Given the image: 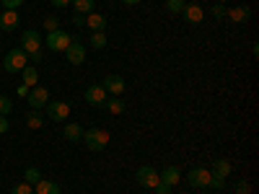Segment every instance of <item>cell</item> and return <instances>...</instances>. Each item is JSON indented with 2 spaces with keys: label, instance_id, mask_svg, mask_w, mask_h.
I'll return each instance as SVG.
<instances>
[{
  "label": "cell",
  "instance_id": "6da1fadb",
  "mask_svg": "<svg viewBox=\"0 0 259 194\" xmlns=\"http://www.w3.org/2000/svg\"><path fill=\"white\" fill-rule=\"evenodd\" d=\"M21 50H24L29 55V60H34L36 65L41 62V36L36 31H24L21 34Z\"/></svg>",
  "mask_w": 259,
  "mask_h": 194
},
{
  "label": "cell",
  "instance_id": "7a4b0ae2",
  "mask_svg": "<svg viewBox=\"0 0 259 194\" xmlns=\"http://www.w3.org/2000/svg\"><path fill=\"white\" fill-rule=\"evenodd\" d=\"M29 65V55L24 52V50H11L6 57H3V70L6 73H11V75H16V73H21Z\"/></svg>",
  "mask_w": 259,
  "mask_h": 194
},
{
  "label": "cell",
  "instance_id": "3957f363",
  "mask_svg": "<svg viewBox=\"0 0 259 194\" xmlns=\"http://www.w3.org/2000/svg\"><path fill=\"white\" fill-rule=\"evenodd\" d=\"M83 142H85L89 150L99 153V150H104L106 145H109V132H106V129H99V127L85 129V132H83Z\"/></svg>",
  "mask_w": 259,
  "mask_h": 194
},
{
  "label": "cell",
  "instance_id": "277c9868",
  "mask_svg": "<svg viewBox=\"0 0 259 194\" xmlns=\"http://www.w3.org/2000/svg\"><path fill=\"white\" fill-rule=\"evenodd\" d=\"M70 41H73V36H70L68 31H62V29L47 31V36H45V44H47L52 52H65V50L70 47Z\"/></svg>",
  "mask_w": 259,
  "mask_h": 194
},
{
  "label": "cell",
  "instance_id": "5b68a950",
  "mask_svg": "<svg viewBox=\"0 0 259 194\" xmlns=\"http://www.w3.org/2000/svg\"><path fill=\"white\" fill-rule=\"evenodd\" d=\"M210 179H212V174H210V168H205V166H194V168H189V174H187V184L194 186V189H207Z\"/></svg>",
  "mask_w": 259,
  "mask_h": 194
},
{
  "label": "cell",
  "instance_id": "8992f818",
  "mask_svg": "<svg viewBox=\"0 0 259 194\" xmlns=\"http://www.w3.org/2000/svg\"><path fill=\"white\" fill-rule=\"evenodd\" d=\"M45 109H47V119H52V122H65L70 117V104L68 101H50Z\"/></svg>",
  "mask_w": 259,
  "mask_h": 194
},
{
  "label": "cell",
  "instance_id": "52a82bcc",
  "mask_svg": "<svg viewBox=\"0 0 259 194\" xmlns=\"http://www.w3.org/2000/svg\"><path fill=\"white\" fill-rule=\"evenodd\" d=\"M135 179H138V184L143 186V189H153L161 179H158V171L153 168V166H140L138 168V174H135Z\"/></svg>",
  "mask_w": 259,
  "mask_h": 194
},
{
  "label": "cell",
  "instance_id": "ba28073f",
  "mask_svg": "<svg viewBox=\"0 0 259 194\" xmlns=\"http://www.w3.org/2000/svg\"><path fill=\"white\" fill-rule=\"evenodd\" d=\"M26 101H29V106L31 109H45V106L50 104V91L47 88H41V85H34V88L29 91V96H26Z\"/></svg>",
  "mask_w": 259,
  "mask_h": 194
},
{
  "label": "cell",
  "instance_id": "9c48e42d",
  "mask_svg": "<svg viewBox=\"0 0 259 194\" xmlns=\"http://www.w3.org/2000/svg\"><path fill=\"white\" fill-rule=\"evenodd\" d=\"M83 99H85V104H91V106H104L106 99H109V93L104 91V85L94 83V85H89V88H85Z\"/></svg>",
  "mask_w": 259,
  "mask_h": 194
},
{
  "label": "cell",
  "instance_id": "30bf717a",
  "mask_svg": "<svg viewBox=\"0 0 259 194\" xmlns=\"http://www.w3.org/2000/svg\"><path fill=\"white\" fill-rule=\"evenodd\" d=\"M101 85H104V91L109 93V96H122L124 93V78L122 75H104V80H101Z\"/></svg>",
  "mask_w": 259,
  "mask_h": 194
},
{
  "label": "cell",
  "instance_id": "8fae6325",
  "mask_svg": "<svg viewBox=\"0 0 259 194\" xmlns=\"http://www.w3.org/2000/svg\"><path fill=\"white\" fill-rule=\"evenodd\" d=\"M65 60H68L70 65H83V62H85V47L80 44L78 39H73L70 47L65 50Z\"/></svg>",
  "mask_w": 259,
  "mask_h": 194
},
{
  "label": "cell",
  "instance_id": "7c38bea8",
  "mask_svg": "<svg viewBox=\"0 0 259 194\" xmlns=\"http://www.w3.org/2000/svg\"><path fill=\"white\" fill-rule=\"evenodd\" d=\"M179 16H182V18L187 21V24H192V26H194V24H202V18H205V11H202V8H200L197 3H187V6H184V11H182Z\"/></svg>",
  "mask_w": 259,
  "mask_h": 194
},
{
  "label": "cell",
  "instance_id": "4fadbf2b",
  "mask_svg": "<svg viewBox=\"0 0 259 194\" xmlns=\"http://www.w3.org/2000/svg\"><path fill=\"white\" fill-rule=\"evenodd\" d=\"M21 24L18 11H3L0 13V31H16Z\"/></svg>",
  "mask_w": 259,
  "mask_h": 194
},
{
  "label": "cell",
  "instance_id": "5bb4252c",
  "mask_svg": "<svg viewBox=\"0 0 259 194\" xmlns=\"http://www.w3.org/2000/svg\"><path fill=\"white\" fill-rule=\"evenodd\" d=\"M83 132H85V129L78 122H68V124H65V129H62L65 140H70V142H83Z\"/></svg>",
  "mask_w": 259,
  "mask_h": 194
},
{
  "label": "cell",
  "instance_id": "9a60e30c",
  "mask_svg": "<svg viewBox=\"0 0 259 194\" xmlns=\"http://www.w3.org/2000/svg\"><path fill=\"white\" fill-rule=\"evenodd\" d=\"M226 16L233 21V24H246V21L251 18V11H249L246 6H236V8H228Z\"/></svg>",
  "mask_w": 259,
  "mask_h": 194
},
{
  "label": "cell",
  "instance_id": "2e32d148",
  "mask_svg": "<svg viewBox=\"0 0 259 194\" xmlns=\"http://www.w3.org/2000/svg\"><path fill=\"white\" fill-rule=\"evenodd\" d=\"M158 179H161L163 184H168V186H174V184L182 181V171H179L177 166H166L161 174H158Z\"/></svg>",
  "mask_w": 259,
  "mask_h": 194
},
{
  "label": "cell",
  "instance_id": "e0dca14e",
  "mask_svg": "<svg viewBox=\"0 0 259 194\" xmlns=\"http://www.w3.org/2000/svg\"><path fill=\"white\" fill-rule=\"evenodd\" d=\"M85 26H89L91 31H104L106 29V16L104 13H89V16H85Z\"/></svg>",
  "mask_w": 259,
  "mask_h": 194
},
{
  "label": "cell",
  "instance_id": "ac0fdd59",
  "mask_svg": "<svg viewBox=\"0 0 259 194\" xmlns=\"http://www.w3.org/2000/svg\"><path fill=\"white\" fill-rule=\"evenodd\" d=\"M231 168H233V166H231V161L221 158V161H215V163H212L210 174H212V176H221V179H226V176L231 174Z\"/></svg>",
  "mask_w": 259,
  "mask_h": 194
},
{
  "label": "cell",
  "instance_id": "d6986e66",
  "mask_svg": "<svg viewBox=\"0 0 259 194\" xmlns=\"http://www.w3.org/2000/svg\"><path fill=\"white\" fill-rule=\"evenodd\" d=\"M70 6L75 8V13L89 16V13H94V11H96V0H73Z\"/></svg>",
  "mask_w": 259,
  "mask_h": 194
},
{
  "label": "cell",
  "instance_id": "ffe728a7",
  "mask_svg": "<svg viewBox=\"0 0 259 194\" xmlns=\"http://www.w3.org/2000/svg\"><path fill=\"white\" fill-rule=\"evenodd\" d=\"M34 186H36V194H60L62 191L57 181H36Z\"/></svg>",
  "mask_w": 259,
  "mask_h": 194
},
{
  "label": "cell",
  "instance_id": "44dd1931",
  "mask_svg": "<svg viewBox=\"0 0 259 194\" xmlns=\"http://www.w3.org/2000/svg\"><path fill=\"white\" fill-rule=\"evenodd\" d=\"M104 106H106V109H109L112 114H124V109H127V106H124V101H122L119 96H109Z\"/></svg>",
  "mask_w": 259,
  "mask_h": 194
},
{
  "label": "cell",
  "instance_id": "7402d4cb",
  "mask_svg": "<svg viewBox=\"0 0 259 194\" xmlns=\"http://www.w3.org/2000/svg\"><path fill=\"white\" fill-rule=\"evenodd\" d=\"M41 124H45V117H41V112L31 109V112L26 114V127H29V129H39Z\"/></svg>",
  "mask_w": 259,
  "mask_h": 194
},
{
  "label": "cell",
  "instance_id": "603a6c76",
  "mask_svg": "<svg viewBox=\"0 0 259 194\" xmlns=\"http://www.w3.org/2000/svg\"><path fill=\"white\" fill-rule=\"evenodd\" d=\"M21 75H24V83L29 85V88H34L36 80H39V73H36V68H31V65H26V68L21 70Z\"/></svg>",
  "mask_w": 259,
  "mask_h": 194
},
{
  "label": "cell",
  "instance_id": "cb8c5ba5",
  "mask_svg": "<svg viewBox=\"0 0 259 194\" xmlns=\"http://www.w3.org/2000/svg\"><path fill=\"white\" fill-rule=\"evenodd\" d=\"M89 44H91L94 50H104V47H106V34H104V31H94L91 39H89Z\"/></svg>",
  "mask_w": 259,
  "mask_h": 194
},
{
  "label": "cell",
  "instance_id": "d4e9b609",
  "mask_svg": "<svg viewBox=\"0 0 259 194\" xmlns=\"http://www.w3.org/2000/svg\"><path fill=\"white\" fill-rule=\"evenodd\" d=\"M24 181L31 184V186H34L36 181H41V174H39V168H36V166H29V168L24 171Z\"/></svg>",
  "mask_w": 259,
  "mask_h": 194
},
{
  "label": "cell",
  "instance_id": "484cf974",
  "mask_svg": "<svg viewBox=\"0 0 259 194\" xmlns=\"http://www.w3.org/2000/svg\"><path fill=\"white\" fill-rule=\"evenodd\" d=\"M187 6V0H166V11L168 13H182Z\"/></svg>",
  "mask_w": 259,
  "mask_h": 194
},
{
  "label": "cell",
  "instance_id": "4316f807",
  "mask_svg": "<svg viewBox=\"0 0 259 194\" xmlns=\"http://www.w3.org/2000/svg\"><path fill=\"white\" fill-rule=\"evenodd\" d=\"M11 194H34V186L26 184V181H21V184H16V186L11 189Z\"/></svg>",
  "mask_w": 259,
  "mask_h": 194
},
{
  "label": "cell",
  "instance_id": "83f0119b",
  "mask_svg": "<svg viewBox=\"0 0 259 194\" xmlns=\"http://www.w3.org/2000/svg\"><path fill=\"white\" fill-rule=\"evenodd\" d=\"M11 109H13V101H11V99H6V96H0V114L8 117V114H11Z\"/></svg>",
  "mask_w": 259,
  "mask_h": 194
},
{
  "label": "cell",
  "instance_id": "f1b7e54d",
  "mask_svg": "<svg viewBox=\"0 0 259 194\" xmlns=\"http://www.w3.org/2000/svg\"><path fill=\"white\" fill-rule=\"evenodd\" d=\"M226 11H228V8H226L223 3H215L210 13H212V18H218V21H223V18H226Z\"/></svg>",
  "mask_w": 259,
  "mask_h": 194
},
{
  "label": "cell",
  "instance_id": "f546056e",
  "mask_svg": "<svg viewBox=\"0 0 259 194\" xmlns=\"http://www.w3.org/2000/svg\"><path fill=\"white\" fill-rule=\"evenodd\" d=\"M45 29H47V31L60 29V16H47V18H45Z\"/></svg>",
  "mask_w": 259,
  "mask_h": 194
},
{
  "label": "cell",
  "instance_id": "4dcf8cb0",
  "mask_svg": "<svg viewBox=\"0 0 259 194\" xmlns=\"http://www.w3.org/2000/svg\"><path fill=\"white\" fill-rule=\"evenodd\" d=\"M0 3H3L6 11H18L21 6H24V0H0Z\"/></svg>",
  "mask_w": 259,
  "mask_h": 194
},
{
  "label": "cell",
  "instance_id": "1f68e13d",
  "mask_svg": "<svg viewBox=\"0 0 259 194\" xmlns=\"http://www.w3.org/2000/svg\"><path fill=\"white\" fill-rule=\"evenodd\" d=\"M249 191H251V184H249V181L241 179L239 184H236V194H249Z\"/></svg>",
  "mask_w": 259,
  "mask_h": 194
},
{
  "label": "cell",
  "instance_id": "d6a6232c",
  "mask_svg": "<svg viewBox=\"0 0 259 194\" xmlns=\"http://www.w3.org/2000/svg\"><path fill=\"white\" fill-rule=\"evenodd\" d=\"M153 191H156V194H171V186L163 184V181H158V184L153 186Z\"/></svg>",
  "mask_w": 259,
  "mask_h": 194
},
{
  "label": "cell",
  "instance_id": "836d02e7",
  "mask_svg": "<svg viewBox=\"0 0 259 194\" xmlns=\"http://www.w3.org/2000/svg\"><path fill=\"white\" fill-rule=\"evenodd\" d=\"M223 184H226V179H221V176H212L210 179V189H223Z\"/></svg>",
  "mask_w": 259,
  "mask_h": 194
},
{
  "label": "cell",
  "instance_id": "e575fe53",
  "mask_svg": "<svg viewBox=\"0 0 259 194\" xmlns=\"http://www.w3.org/2000/svg\"><path fill=\"white\" fill-rule=\"evenodd\" d=\"M73 26H75V29H80V26H85V16H80V13H75V16H73Z\"/></svg>",
  "mask_w": 259,
  "mask_h": 194
},
{
  "label": "cell",
  "instance_id": "d590c367",
  "mask_svg": "<svg viewBox=\"0 0 259 194\" xmlns=\"http://www.w3.org/2000/svg\"><path fill=\"white\" fill-rule=\"evenodd\" d=\"M8 127H11V122H8L3 114H0V135H6V132H8Z\"/></svg>",
  "mask_w": 259,
  "mask_h": 194
},
{
  "label": "cell",
  "instance_id": "8d00e7d4",
  "mask_svg": "<svg viewBox=\"0 0 259 194\" xmlns=\"http://www.w3.org/2000/svg\"><path fill=\"white\" fill-rule=\"evenodd\" d=\"M50 3H52L55 8H68V6L73 3V0H50Z\"/></svg>",
  "mask_w": 259,
  "mask_h": 194
},
{
  "label": "cell",
  "instance_id": "74e56055",
  "mask_svg": "<svg viewBox=\"0 0 259 194\" xmlns=\"http://www.w3.org/2000/svg\"><path fill=\"white\" fill-rule=\"evenodd\" d=\"M29 91H31V88H29L26 83H21L18 88H16V93H18V96H29Z\"/></svg>",
  "mask_w": 259,
  "mask_h": 194
},
{
  "label": "cell",
  "instance_id": "f35d334b",
  "mask_svg": "<svg viewBox=\"0 0 259 194\" xmlns=\"http://www.w3.org/2000/svg\"><path fill=\"white\" fill-rule=\"evenodd\" d=\"M122 3H124V6H138L140 0H122Z\"/></svg>",
  "mask_w": 259,
  "mask_h": 194
},
{
  "label": "cell",
  "instance_id": "ab89813d",
  "mask_svg": "<svg viewBox=\"0 0 259 194\" xmlns=\"http://www.w3.org/2000/svg\"><path fill=\"white\" fill-rule=\"evenodd\" d=\"M0 39H3V31H0Z\"/></svg>",
  "mask_w": 259,
  "mask_h": 194
}]
</instances>
